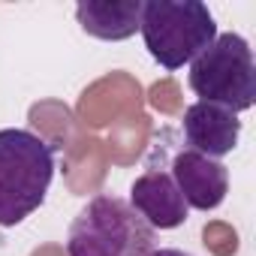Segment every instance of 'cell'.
Listing matches in <instances>:
<instances>
[{
	"label": "cell",
	"mask_w": 256,
	"mask_h": 256,
	"mask_svg": "<svg viewBox=\"0 0 256 256\" xmlns=\"http://www.w3.org/2000/svg\"><path fill=\"white\" fill-rule=\"evenodd\" d=\"M148 256H190V253H184V250H178V247H154Z\"/></svg>",
	"instance_id": "9"
},
{
	"label": "cell",
	"mask_w": 256,
	"mask_h": 256,
	"mask_svg": "<svg viewBox=\"0 0 256 256\" xmlns=\"http://www.w3.org/2000/svg\"><path fill=\"white\" fill-rule=\"evenodd\" d=\"M145 0H78L76 18L82 30L102 42L130 40L139 30Z\"/></svg>",
	"instance_id": "8"
},
{
	"label": "cell",
	"mask_w": 256,
	"mask_h": 256,
	"mask_svg": "<svg viewBox=\"0 0 256 256\" xmlns=\"http://www.w3.org/2000/svg\"><path fill=\"white\" fill-rule=\"evenodd\" d=\"M151 154L160 157V163L166 166V172L178 184L187 208L214 211V208L223 205V199L229 193V169L220 160H211V157H205V154H199L187 145L169 154L163 139H157Z\"/></svg>",
	"instance_id": "5"
},
{
	"label": "cell",
	"mask_w": 256,
	"mask_h": 256,
	"mask_svg": "<svg viewBox=\"0 0 256 256\" xmlns=\"http://www.w3.org/2000/svg\"><path fill=\"white\" fill-rule=\"evenodd\" d=\"M54 181V148L18 126L0 130V226L24 223L48 196Z\"/></svg>",
	"instance_id": "1"
},
{
	"label": "cell",
	"mask_w": 256,
	"mask_h": 256,
	"mask_svg": "<svg viewBox=\"0 0 256 256\" xmlns=\"http://www.w3.org/2000/svg\"><path fill=\"white\" fill-rule=\"evenodd\" d=\"M190 90L199 102L229 112H247L256 102V60L241 34H217V40L190 64Z\"/></svg>",
	"instance_id": "4"
},
{
	"label": "cell",
	"mask_w": 256,
	"mask_h": 256,
	"mask_svg": "<svg viewBox=\"0 0 256 256\" xmlns=\"http://www.w3.org/2000/svg\"><path fill=\"white\" fill-rule=\"evenodd\" d=\"M181 133H184L187 148H193V151H199L211 160H220V157L235 151L238 136H241V120H238L235 112H229L223 106L196 100L184 112Z\"/></svg>",
	"instance_id": "7"
},
{
	"label": "cell",
	"mask_w": 256,
	"mask_h": 256,
	"mask_svg": "<svg viewBox=\"0 0 256 256\" xmlns=\"http://www.w3.org/2000/svg\"><path fill=\"white\" fill-rule=\"evenodd\" d=\"M133 205V211L157 232H166V229H178L187 223V202L178 190V184L172 181V175L166 172V166L160 163H145V172L133 181L130 187V199H126Z\"/></svg>",
	"instance_id": "6"
},
{
	"label": "cell",
	"mask_w": 256,
	"mask_h": 256,
	"mask_svg": "<svg viewBox=\"0 0 256 256\" xmlns=\"http://www.w3.org/2000/svg\"><path fill=\"white\" fill-rule=\"evenodd\" d=\"M157 232L133 211V205L100 193L84 202L66 232V256H148Z\"/></svg>",
	"instance_id": "2"
},
{
	"label": "cell",
	"mask_w": 256,
	"mask_h": 256,
	"mask_svg": "<svg viewBox=\"0 0 256 256\" xmlns=\"http://www.w3.org/2000/svg\"><path fill=\"white\" fill-rule=\"evenodd\" d=\"M139 34L148 54L175 72L217 40V22L202 0H145Z\"/></svg>",
	"instance_id": "3"
}]
</instances>
